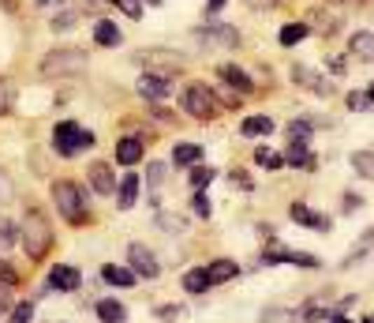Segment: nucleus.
I'll return each instance as SVG.
<instances>
[{"label": "nucleus", "instance_id": "nucleus-53", "mask_svg": "<svg viewBox=\"0 0 374 323\" xmlns=\"http://www.w3.org/2000/svg\"><path fill=\"white\" fill-rule=\"evenodd\" d=\"M146 4H150V8H158V4H161V0H146Z\"/></svg>", "mask_w": 374, "mask_h": 323}, {"label": "nucleus", "instance_id": "nucleus-38", "mask_svg": "<svg viewBox=\"0 0 374 323\" xmlns=\"http://www.w3.org/2000/svg\"><path fill=\"white\" fill-rule=\"evenodd\" d=\"M4 113H12V83L0 79V117Z\"/></svg>", "mask_w": 374, "mask_h": 323}, {"label": "nucleus", "instance_id": "nucleus-45", "mask_svg": "<svg viewBox=\"0 0 374 323\" xmlns=\"http://www.w3.org/2000/svg\"><path fill=\"white\" fill-rule=\"evenodd\" d=\"M233 185H240V188H251V177H247V173H240V169H236V173H233Z\"/></svg>", "mask_w": 374, "mask_h": 323}, {"label": "nucleus", "instance_id": "nucleus-20", "mask_svg": "<svg viewBox=\"0 0 374 323\" xmlns=\"http://www.w3.org/2000/svg\"><path fill=\"white\" fill-rule=\"evenodd\" d=\"M158 230L161 233H169V237H176V233H187V218L183 214H172V211H158Z\"/></svg>", "mask_w": 374, "mask_h": 323}, {"label": "nucleus", "instance_id": "nucleus-13", "mask_svg": "<svg viewBox=\"0 0 374 323\" xmlns=\"http://www.w3.org/2000/svg\"><path fill=\"white\" fill-rule=\"evenodd\" d=\"M292 218L300 222V225H307V230H329V218L326 214H318V211H311L307 203H292Z\"/></svg>", "mask_w": 374, "mask_h": 323}, {"label": "nucleus", "instance_id": "nucleus-29", "mask_svg": "<svg viewBox=\"0 0 374 323\" xmlns=\"http://www.w3.org/2000/svg\"><path fill=\"white\" fill-rule=\"evenodd\" d=\"M289 162H292V166H300V169H311L314 166V158L307 154V143H292L289 147Z\"/></svg>", "mask_w": 374, "mask_h": 323}, {"label": "nucleus", "instance_id": "nucleus-39", "mask_svg": "<svg viewBox=\"0 0 374 323\" xmlns=\"http://www.w3.org/2000/svg\"><path fill=\"white\" fill-rule=\"evenodd\" d=\"M30 319H34V305H30V301H27V305H19V308L12 312V323H30Z\"/></svg>", "mask_w": 374, "mask_h": 323}, {"label": "nucleus", "instance_id": "nucleus-36", "mask_svg": "<svg viewBox=\"0 0 374 323\" xmlns=\"http://www.w3.org/2000/svg\"><path fill=\"white\" fill-rule=\"evenodd\" d=\"M284 263H296V267H318V260L311 252H284Z\"/></svg>", "mask_w": 374, "mask_h": 323}, {"label": "nucleus", "instance_id": "nucleus-25", "mask_svg": "<svg viewBox=\"0 0 374 323\" xmlns=\"http://www.w3.org/2000/svg\"><path fill=\"white\" fill-rule=\"evenodd\" d=\"M240 132H244V136H270L273 121H270V117H247V121L240 124Z\"/></svg>", "mask_w": 374, "mask_h": 323}, {"label": "nucleus", "instance_id": "nucleus-33", "mask_svg": "<svg viewBox=\"0 0 374 323\" xmlns=\"http://www.w3.org/2000/svg\"><path fill=\"white\" fill-rule=\"evenodd\" d=\"M15 222H8V218H0V252H8L15 244Z\"/></svg>", "mask_w": 374, "mask_h": 323}, {"label": "nucleus", "instance_id": "nucleus-17", "mask_svg": "<svg viewBox=\"0 0 374 323\" xmlns=\"http://www.w3.org/2000/svg\"><path fill=\"white\" fill-rule=\"evenodd\" d=\"M97 319L102 323H127V308L120 305V301L105 297V301H97Z\"/></svg>", "mask_w": 374, "mask_h": 323}, {"label": "nucleus", "instance_id": "nucleus-41", "mask_svg": "<svg viewBox=\"0 0 374 323\" xmlns=\"http://www.w3.org/2000/svg\"><path fill=\"white\" fill-rule=\"evenodd\" d=\"M300 316H303L307 323H318V319H329V312H326V308H318V305H311V308H303Z\"/></svg>", "mask_w": 374, "mask_h": 323}, {"label": "nucleus", "instance_id": "nucleus-8", "mask_svg": "<svg viewBox=\"0 0 374 323\" xmlns=\"http://www.w3.org/2000/svg\"><path fill=\"white\" fill-rule=\"evenodd\" d=\"M135 91H139L146 102H158V98H165V94L172 91V83H169V75H161V72H146V75H139Z\"/></svg>", "mask_w": 374, "mask_h": 323}, {"label": "nucleus", "instance_id": "nucleus-46", "mask_svg": "<svg viewBox=\"0 0 374 323\" xmlns=\"http://www.w3.org/2000/svg\"><path fill=\"white\" fill-rule=\"evenodd\" d=\"M356 207H363V199H359V196H352V192H348V196H345V211H356Z\"/></svg>", "mask_w": 374, "mask_h": 323}, {"label": "nucleus", "instance_id": "nucleus-9", "mask_svg": "<svg viewBox=\"0 0 374 323\" xmlns=\"http://www.w3.org/2000/svg\"><path fill=\"white\" fill-rule=\"evenodd\" d=\"M292 79L300 83V87H307V91H314V94H322V98H329L337 87H333V79H322L318 72H311V68H303V64H296L292 68Z\"/></svg>", "mask_w": 374, "mask_h": 323}, {"label": "nucleus", "instance_id": "nucleus-52", "mask_svg": "<svg viewBox=\"0 0 374 323\" xmlns=\"http://www.w3.org/2000/svg\"><path fill=\"white\" fill-rule=\"evenodd\" d=\"M38 4H60V0H38Z\"/></svg>", "mask_w": 374, "mask_h": 323}, {"label": "nucleus", "instance_id": "nucleus-5", "mask_svg": "<svg viewBox=\"0 0 374 323\" xmlns=\"http://www.w3.org/2000/svg\"><path fill=\"white\" fill-rule=\"evenodd\" d=\"M86 68V53L83 49H57V53H49L46 60H41V72L46 75H68V72H83Z\"/></svg>", "mask_w": 374, "mask_h": 323}, {"label": "nucleus", "instance_id": "nucleus-50", "mask_svg": "<svg viewBox=\"0 0 374 323\" xmlns=\"http://www.w3.org/2000/svg\"><path fill=\"white\" fill-rule=\"evenodd\" d=\"M221 4H225V0H210V4H206V12H217Z\"/></svg>", "mask_w": 374, "mask_h": 323}, {"label": "nucleus", "instance_id": "nucleus-35", "mask_svg": "<svg viewBox=\"0 0 374 323\" xmlns=\"http://www.w3.org/2000/svg\"><path fill=\"white\" fill-rule=\"evenodd\" d=\"M127 19H142V0H113Z\"/></svg>", "mask_w": 374, "mask_h": 323}, {"label": "nucleus", "instance_id": "nucleus-34", "mask_svg": "<svg viewBox=\"0 0 374 323\" xmlns=\"http://www.w3.org/2000/svg\"><path fill=\"white\" fill-rule=\"evenodd\" d=\"M289 139L292 143H307V139H311V121H292L289 124Z\"/></svg>", "mask_w": 374, "mask_h": 323}, {"label": "nucleus", "instance_id": "nucleus-1", "mask_svg": "<svg viewBox=\"0 0 374 323\" xmlns=\"http://www.w3.org/2000/svg\"><path fill=\"white\" fill-rule=\"evenodd\" d=\"M53 203H57L60 218H68L71 225H83L90 218V199H86V192L75 180H57L53 185Z\"/></svg>", "mask_w": 374, "mask_h": 323}, {"label": "nucleus", "instance_id": "nucleus-51", "mask_svg": "<svg viewBox=\"0 0 374 323\" xmlns=\"http://www.w3.org/2000/svg\"><path fill=\"white\" fill-rule=\"evenodd\" d=\"M329 323H356V319H345V316H329Z\"/></svg>", "mask_w": 374, "mask_h": 323}, {"label": "nucleus", "instance_id": "nucleus-22", "mask_svg": "<svg viewBox=\"0 0 374 323\" xmlns=\"http://www.w3.org/2000/svg\"><path fill=\"white\" fill-rule=\"evenodd\" d=\"M94 41L97 46H120V27L109 23V19H97L94 23Z\"/></svg>", "mask_w": 374, "mask_h": 323}, {"label": "nucleus", "instance_id": "nucleus-15", "mask_svg": "<svg viewBox=\"0 0 374 323\" xmlns=\"http://www.w3.org/2000/svg\"><path fill=\"white\" fill-rule=\"evenodd\" d=\"M139 158H142V139L127 136V139H120V143H116V162H120V166H135Z\"/></svg>", "mask_w": 374, "mask_h": 323}, {"label": "nucleus", "instance_id": "nucleus-21", "mask_svg": "<svg viewBox=\"0 0 374 323\" xmlns=\"http://www.w3.org/2000/svg\"><path fill=\"white\" fill-rule=\"evenodd\" d=\"M102 278L109 286H120V289H127V286H135V271H127V267H116V263H109L102 267Z\"/></svg>", "mask_w": 374, "mask_h": 323}, {"label": "nucleus", "instance_id": "nucleus-43", "mask_svg": "<svg viewBox=\"0 0 374 323\" xmlns=\"http://www.w3.org/2000/svg\"><path fill=\"white\" fill-rule=\"evenodd\" d=\"M161 177H165V166H161V162H150V173H146V180H150V185H161Z\"/></svg>", "mask_w": 374, "mask_h": 323}, {"label": "nucleus", "instance_id": "nucleus-19", "mask_svg": "<svg viewBox=\"0 0 374 323\" xmlns=\"http://www.w3.org/2000/svg\"><path fill=\"white\" fill-rule=\"evenodd\" d=\"M206 275H210V286H221V282H228V278L240 275V267L233 260H214L210 267H206Z\"/></svg>", "mask_w": 374, "mask_h": 323}, {"label": "nucleus", "instance_id": "nucleus-18", "mask_svg": "<svg viewBox=\"0 0 374 323\" xmlns=\"http://www.w3.org/2000/svg\"><path fill=\"white\" fill-rule=\"evenodd\" d=\"M348 49H352V57H359V60H374V34H370V30H359V34H352Z\"/></svg>", "mask_w": 374, "mask_h": 323}, {"label": "nucleus", "instance_id": "nucleus-48", "mask_svg": "<svg viewBox=\"0 0 374 323\" xmlns=\"http://www.w3.org/2000/svg\"><path fill=\"white\" fill-rule=\"evenodd\" d=\"M4 308H12V294H8L4 286H0V312H4Z\"/></svg>", "mask_w": 374, "mask_h": 323}, {"label": "nucleus", "instance_id": "nucleus-2", "mask_svg": "<svg viewBox=\"0 0 374 323\" xmlns=\"http://www.w3.org/2000/svg\"><path fill=\"white\" fill-rule=\"evenodd\" d=\"M23 249L30 260H46L49 249H53V230L49 222L41 218L38 211H27V222H23Z\"/></svg>", "mask_w": 374, "mask_h": 323}, {"label": "nucleus", "instance_id": "nucleus-26", "mask_svg": "<svg viewBox=\"0 0 374 323\" xmlns=\"http://www.w3.org/2000/svg\"><path fill=\"white\" fill-rule=\"evenodd\" d=\"M352 169H356L359 177L374 180V154L370 150H356V154H352Z\"/></svg>", "mask_w": 374, "mask_h": 323}, {"label": "nucleus", "instance_id": "nucleus-54", "mask_svg": "<svg viewBox=\"0 0 374 323\" xmlns=\"http://www.w3.org/2000/svg\"><path fill=\"white\" fill-rule=\"evenodd\" d=\"M367 98H370V102H374V87H370V91H367Z\"/></svg>", "mask_w": 374, "mask_h": 323}, {"label": "nucleus", "instance_id": "nucleus-23", "mask_svg": "<svg viewBox=\"0 0 374 323\" xmlns=\"http://www.w3.org/2000/svg\"><path fill=\"white\" fill-rule=\"evenodd\" d=\"M183 289L187 294H206V289H210V275H206V267H195V271H187L183 275Z\"/></svg>", "mask_w": 374, "mask_h": 323}, {"label": "nucleus", "instance_id": "nucleus-28", "mask_svg": "<svg viewBox=\"0 0 374 323\" xmlns=\"http://www.w3.org/2000/svg\"><path fill=\"white\" fill-rule=\"evenodd\" d=\"M255 162H258L262 169H281L284 166V158L277 154V150H270V147H258L255 150Z\"/></svg>", "mask_w": 374, "mask_h": 323}, {"label": "nucleus", "instance_id": "nucleus-32", "mask_svg": "<svg viewBox=\"0 0 374 323\" xmlns=\"http://www.w3.org/2000/svg\"><path fill=\"white\" fill-rule=\"evenodd\" d=\"M75 23H79V15H75V12H57V15L49 19V27L57 30V34H64V30H75Z\"/></svg>", "mask_w": 374, "mask_h": 323}, {"label": "nucleus", "instance_id": "nucleus-42", "mask_svg": "<svg viewBox=\"0 0 374 323\" xmlns=\"http://www.w3.org/2000/svg\"><path fill=\"white\" fill-rule=\"evenodd\" d=\"M12 196H15V188H12V180H8L4 173H0V203H12Z\"/></svg>", "mask_w": 374, "mask_h": 323}, {"label": "nucleus", "instance_id": "nucleus-10", "mask_svg": "<svg viewBox=\"0 0 374 323\" xmlns=\"http://www.w3.org/2000/svg\"><path fill=\"white\" fill-rule=\"evenodd\" d=\"M139 64H150V68H161V75H169V72H176L183 64V57L165 53V49H150V53H139Z\"/></svg>", "mask_w": 374, "mask_h": 323}, {"label": "nucleus", "instance_id": "nucleus-12", "mask_svg": "<svg viewBox=\"0 0 374 323\" xmlns=\"http://www.w3.org/2000/svg\"><path fill=\"white\" fill-rule=\"evenodd\" d=\"M90 188L97 192V196H109V192H116L113 169H109L105 162H94V166H90Z\"/></svg>", "mask_w": 374, "mask_h": 323}, {"label": "nucleus", "instance_id": "nucleus-24", "mask_svg": "<svg viewBox=\"0 0 374 323\" xmlns=\"http://www.w3.org/2000/svg\"><path fill=\"white\" fill-rule=\"evenodd\" d=\"M116 196H120L116 207H120V211H131V207H135V196H139V180L127 173L124 180H120V192H116Z\"/></svg>", "mask_w": 374, "mask_h": 323}, {"label": "nucleus", "instance_id": "nucleus-7", "mask_svg": "<svg viewBox=\"0 0 374 323\" xmlns=\"http://www.w3.org/2000/svg\"><path fill=\"white\" fill-rule=\"evenodd\" d=\"M127 260H131V271L135 275H142V278H158L161 275V263H158V256H153L146 244H131L127 249Z\"/></svg>", "mask_w": 374, "mask_h": 323}, {"label": "nucleus", "instance_id": "nucleus-49", "mask_svg": "<svg viewBox=\"0 0 374 323\" xmlns=\"http://www.w3.org/2000/svg\"><path fill=\"white\" fill-rule=\"evenodd\" d=\"M0 4H4V12H15V8H19L15 0H0Z\"/></svg>", "mask_w": 374, "mask_h": 323}, {"label": "nucleus", "instance_id": "nucleus-37", "mask_svg": "<svg viewBox=\"0 0 374 323\" xmlns=\"http://www.w3.org/2000/svg\"><path fill=\"white\" fill-rule=\"evenodd\" d=\"M195 214H199V218H210V214H214V207H210V196H206L202 188L195 192Z\"/></svg>", "mask_w": 374, "mask_h": 323}, {"label": "nucleus", "instance_id": "nucleus-14", "mask_svg": "<svg viewBox=\"0 0 374 323\" xmlns=\"http://www.w3.org/2000/svg\"><path fill=\"white\" fill-rule=\"evenodd\" d=\"M221 79L228 83V87H236L240 94H251V91H255V83L247 79V72L236 68V64H221Z\"/></svg>", "mask_w": 374, "mask_h": 323}, {"label": "nucleus", "instance_id": "nucleus-27", "mask_svg": "<svg viewBox=\"0 0 374 323\" xmlns=\"http://www.w3.org/2000/svg\"><path fill=\"white\" fill-rule=\"evenodd\" d=\"M307 34H311L307 23H289V27H281V46H296V41H303Z\"/></svg>", "mask_w": 374, "mask_h": 323}, {"label": "nucleus", "instance_id": "nucleus-47", "mask_svg": "<svg viewBox=\"0 0 374 323\" xmlns=\"http://www.w3.org/2000/svg\"><path fill=\"white\" fill-rule=\"evenodd\" d=\"M247 4H251V8H258V12H266V8H273L277 0H247Z\"/></svg>", "mask_w": 374, "mask_h": 323}, {"label": "nucleus", "instance_id": "nucleus-31", "mask_svg": "<svg viewBox=\"0 0 374 323\" xmlns=\"http://www.w3.org/2000/svg\"><path fill=\"white\" fill-rule=\"evenodd\" d=\"M292 319H300V312H292V308H266L262 312V323H292Z\"/></svg>", "mask_w": 374, "mask_h": 323}, {"label": "nucleus", "instance_id": "nucleus-16", "mask_svg": "<svg viewBox=\"0 0 374 323\" xmlns=\"http://www.w3.org/2000/svg\"><path fill=\"white\" fill-rule=\"evenodd\" d=\"M172 162H176L180 169L199 166V162H202V147H199V143H176V147H172Z\"/></svg>", "mask_w": 374, "mask_h": 323}, {"label": "nucleus", "instance_id": "nucleus-11", "mask_svg": "<svg viewBox=\"0 0 374 323\" xmlns=\"http://www.w3.org/2000/svg\"><path fill=\"white\" fill-rule=\"evenodd\" d=\"M83 286V275L75 267H53L49 275V289H60V294H71V289Z\"/></svg>", "mask_w": 374, "mask_h": 323}, {"label": "nucleus", "instance_id": "nucleus-6", "mask_svg": "<svg viewBox=\"0 0 374 323\" xmlns=\"http://www.w3.org/2000/svg\"><path fill=\"white\" fill-rule=\"evenodd\" d=\"M191 38L199 41V46H221V49H236V46H240V30H236V27H225V23L199 27Z\"/></svg>", "mask_w": 374, "mask_h": 323}, {"label": "nucleus", "instance_id": "nucleus-30", "mask_svg": "<svg viewBox=\"0 0 374 323\" xmlns=\"http://www.w3.org/2000/svg\"><path fill=\"white\" fill-rule=\"evenodd\" d=\"M214 177H217L214 166H202V162H199V166H191V185H195V188H206Z\"/></svg>", "mask_w": 374, "mask_h": 323}, {"label": "nucleus", "instance_id": "nucleus-44", "mask_svg": "<svg viewBox=\"0 0 374 323\" xmlns=\"http://www.w3.org/2000/svg\"><path fill=\"white\" fill-rule=\"evenodd\" d=\"M0 278H4V282H8V286H12V282H15V271H12V267H8L4 260H0Z\"/></svg>", "mask_w": 374, "mask_h": 323}, {"label": "nucleus", "instance_id": "nucleus-4", "mask_svg": "<svg viewBox=\"0 0 374 323\" xmlns=\"http://www.w3.org/2000/svg\"><path fill=\"white\" fill-rule=\"evenodd\" d=\"M183 110L195 117V121H210V117H217L221 110H217V98L210 87H202V83H191V87L183 91Z\"/></svg>", "mask_w": 374, "mask_h": 323}, {"label": "nucleus", "instance_id": "nucleus-3", "mask_svg": "<svg viewBox=\"0 0 374 323\" xmlns=\"http://www.w3.org/2000/svg\"><path fill=\"white\" fill-rule=\"evenodd\" d=\"M94 143H97L94 132H83V128H79V124H71V121H64V124L53 128V147H57L64 158L79 154V150H90Z\"/></svg>", "mask_w": 374, "mask_h": 323}, {"label": "nucleus", "instance_id": "nucleus-40", "mask_svg": "<svg viewBox=\"0 0 374 323\" xmlns=\"http://www.w3.org/2000/svg\"><path fill=\"white\" fill-rule=\"evenodd\" d=\"M367 105H370V98H367V94H359V91H352V94H348V110L363 113V110H367Z\"/></svg>", "mask_w": 374, "mask_h": 323}]
</instances>
